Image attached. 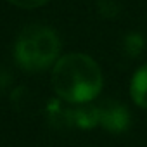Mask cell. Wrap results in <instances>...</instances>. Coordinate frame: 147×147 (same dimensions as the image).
Here are the masks:
<instances>
[{"label":"cell","mask_w":147,"mask_h":147,"mask_svg":"<svg viewBox=\"0 0 147 147\" xmlns=\"http://www.w3.org/2000/svg\"><path fill=\"white\" fill-rule=\"evenodd\" d=\"M9 2L21 7V9H35V7H40V5L47 4L49 0H9Z\"/></svg>","instance_id":"cell-6"},{"label":"cell","mask_w":147,"mask_h":147,"mask_svg":"<svg viewBox=\"0 0 147 147\" xmlns=\"http://www.w3.org/2000/svg\"><path fill=\"white\" fill-rule=\"evenodd\" d=\"M125 47H126V52L130 55H137L138 52H142V47H144V40L140 35L137 33H131L125 38Z\"/></svg>","instance_id":"cell-5"},{"label":"cell","mask_w":147,"mask_h":147,"mask_svg":"<svg viewBox=\"0 0 147 147\" xmlns=\"http://www.w3.org/2000/svg\"><path fill=\"white\" fill-rule=\"evenodd\" d=\"M97 113H99V125H102L107 131L121 133L130 125L128 109L116 100H107V102L100 104L97 107Z\"/></svg>","instance_id":"cell-3"},{"label":"cell","mask_w":147,"mask_h":147,"mask_svg":"<svg viewBox=\"0 0 147 147\" xmlns=\"http://www.w3.org/2000/svg\"><path fill=\"white\" fill-rule=\"evenodd\" d=\"M52 88L66 102H90L102 90V71L90 55L67 54L54 64Z\"/></svg>","instance_id":"cell-1"},{"label":"cell","mask_w":147,"mask_h":147,"mask_svg":"<svg viewBox=\"0 0 147 147\" xmlns=\"http://www.w3.org/2000/svg\"><path fill=\"white\" fill-rule=\"evenodd\" d=\"M130 95L137 106L147 109V64L140 66L133 73L130 82Z\"/></svg>","instance_id":"cell-4"},{"label":"cell","mask_w":147,"mask_h":147,"mask_svg":"<svg viewBox=\"0 0 147 147\" xmlns=\"http://www.w3.org/2000/svg\"><path fill=\"white\" fill-rule=\"evenodd\" d=\"M61 42L54 30L47 26H28L21 31L14 57L18 64L26 71H43L50 67L59 55Z\"/></svg>","instance_id":"cell-2"}]
</instances>
